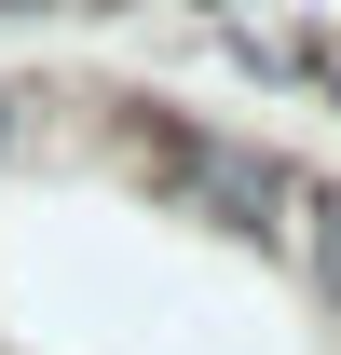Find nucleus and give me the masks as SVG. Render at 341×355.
Masks as SVG:
<instances>
[{"mask_svg": "<svg viewBox=\"0 0 341 355\" xmlns=\"http://www.w3.org/2000/svg\"><path fill=\"white\" fill-rule=\"evenodd\" d=\"M137 178L164 191L177 219H205V232H273L287 191H300L259 137H218V123H150V137H137Z\"/></svg>", "mask_w": 341, "mask_h": 355, "instance_id": "f257e3e1", "label": "nucleus"}, {"mask_svg": "<svg viewBox=\"0 0 341 355\" xmlns=\"http://www.w3.org/2000/svg\"><path fill=\"white\" fill-rule=\"evenodd\" d=\"M273 246L314 273V301H341V191H314V178H300V191H287V219H273Z\"/></svg>", "mask_w": 341, "mask_h": 355, "instance_id": "f03ea898", "label": "nucleus"}, {"mask_svg": "<svg viewBox=\"0 0 341 355\" xmlns=\"http://www.w3.org/2000/svg\"><path fill=\"white\" fill-rule=\"evenodd\" d=\"M14 137H28V96H0V164H14Z\"/></svg>", "mask_w": 341, "mask_h": 355, "instance_id": "7ed1b4c3", "label": "nucleus"}, {"mask_svg": "<svg viewBox=\"0 0 341 355\" xmlns=\"http://www.w3.org/2000/svg\"><path fill=\"white\" fill-rule=\"evenodd\" d=\"M300 69H314V83H328V96H341V42H314V55H300Z\"/></svg>", "mask_w": 341, "mask_h": 355, "instance_id": "20e7f679", "label": "nucleus"}, {"mask_svg": "<svg viewBox=\"0 0 341 355\" xmlns=\"http://www.w3.org/2000/svg\"><path fill=\"white\" fill-rule=\"evenodd\" d=\"M0 14H42V0H0Z\"/></svg>", "mask_w": 341, "mask_h": 355, "instance_id": "39448f33", "label": "nucleus"}, {"mask_svg": "<svg viewBox=\"0 0 341 355\" xmlns=\"http://www.w3.org/2000/svg\"><path fill=\"white\" fill-rule=\"evenodd\" d=\"M96 14H110V0H96Z\"/></svg>", "mask_w": 341, "mask_h": 355, "instance_id": "423d86ee", "label": "nucleus"}]
</instances>
